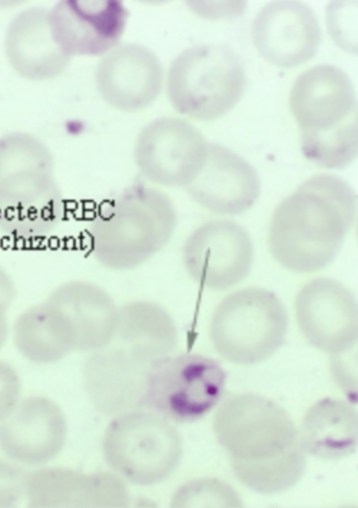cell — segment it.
<instances>
[{
  "instance_id": "cell-28",
  "label": "cell",
  "mask_w": 358,
  "mask_h": 508,
  "mask_svg": "<svg viewBox=\"0 0 358 508\" xmlns=\"http://www.w3.org/2000/svg\"><path fill=\"white\" fill-rule=\"evenodd\" d=\"M10 324L8 318L0 320V350L5 346L10 338Z\"/></svg>"
},
{
  "instance_id": "cell-13",
  "label": "cell",
  "mask_w": 358,
  "mask_h": 508,
  "mask_svg": "<svg viewBox=\"0 0 358 508\" xmlns=\"http://www.w3.org/2000/svg\"><path fill=\"white\" fill-rule=\"evenodd\" d=\"M294 313L304 338L321 351L331 356L356 346L357 299L338 281L320 277L306 283L296 295Z\"/></svg>"
},
{
  "instance_id": "cell-23",
  "label": "cell",
  "mask_w": 358,
  "mask_h": 508,
  "mask_svg": "<svg viewBox=\"0 0 358 508\" xmlns=\"http://www.w3.org/2000/svg\"><path fill=\"white\" fill-rule=\"evenodd\" d=\"M117 481L110 474L85 476L65 470H44L29 479V500L33 507L74 505V501L84 500L83 495H90V489L110 486Z\"/></svg>"
},
{
  "instance_id": "cell-21",
  "label": "cell",
  "mask_w": 358,
  "mask_h": 508,
  "mask_svg": "<svg viewBox=\"0 0 358 508\" xmlns=\"http://www.w3.org/2000/svg\"><path fill=\"white\" fill-rule=\"evenodd\" d=\"M10 338L21 355L36 363H52L76 351L69 321L48 298L16 316L10 324Z\"/></svg>"
},
{
  "instance_id": "cell-17",
  "label": "cell",
  "mask_w": 358,
  "mask_h": 508,
  "mask_svg": "<svg viewBox=\"0 0 358 508\" xmlns=\"http://www.w3.org/2000/svg\"><path fill=\"white\" fill-rule=\"evenodd\" d=\"M96 80L105 101L121 111L134 112L144 108L158 96L163 70L150 50L137 44H124L100 62Z\"/></svg>"
},
{
  "instance_id": "cell-24",
  "label": "cell",
  "mask_w": 358,
  "mask_h": 508,
  "mask_svg": "<svg viewBox=\"0 0 358 508\" xmlns=\"http://www.w3.org/2000/svg\"><path fill=\"white\" fill-rule=\"evenodd\" d=\"M242 500L229 485L204 479L188 483L174 495L173 507H242Z\"/></svg>"
},
{
  "instance_id": "cell-9",
  "label": "cell",
  "mask_w": 358,
  "mask_h": 508,
  "mask_svg": "<svg viewBox=\"0 0 358 508\" xmlns=\"http://www.w3.org/2000/svg\"><path fill=\"white\" fill-rule=\"evenodd\" d=\"M245 84L242 66L231 51L203 45L189 48L174 59L167 90L177 111L198 120H211L235 106Z\"/></svg>"
},
{
  "instance_id": "cell-20",
  "label": "cell",
  "mask_w": 358,
  "mask_h": 508,
  "mask_svg": "<svg viewBox=\"0 0 358 508\" xmlns=\"http://www.w3.org/2000/svg\"><path fill=\"white\" fill-rule=\"evenodd\" d=\"M6 49L14 69L32 80L55 76L69 59L53 39L49 13L38 8L27 10L14 19L6 34Z\"/></svg>"
},
{
  "instance_id": "cell-25",
  "label": "cell",
  "mask_w": 358,
  "mask_h": 508,
  "mask_svg": "<svg viewBox=\"0 0 358 508\" xmlns=\"http://www.w3.org/2000/svg\"><path fill=\"white\" fill-rule=\"evenodd\" d=\"M20 393V381L16 370L0 360V420L14 409Z\"/></svg>"
},
{
  "instance_id": "cell-14",
  "label": "cell",
  "mask_w": 358,
  "mask_h": 508,
  "mask_svg": "<svg viewBox=\"0 0 358 508\" xmlns=\"http://www.w3.org/2000/svg\"><path fill=\"white\" fill-rule=\"evenodd\" d=\"M252 35L260 55L269 62L293 67L310 59L317 52L321 30L307 4L294 1H273L259 13Z\"/></svg>"
},
{
  "instance_id": "cell-2",
  "label": "cell",
  "mask_w": 358,
  "mask_h": 508,
  "mask_svg": "<svg viewBox=\"0 0 358 508\" xmlns=\"http://www.w3.org/2000/svg\"><path fill=\"white\" fill-rule=\"evenodd\" d=\"M178 340L176 322L160 307L136 301L120 306L113 337L88 353L83 365L84 384L95 408L114 416L141 409L150 369L176 353Z\"/></svg>"
},
{
  "instance_id": "cell-16",
  "label": "cell",
  "mask_w": 358,
  "mask_h": 508,
  "mask_svg": "<svg viewBox=\"0 0 358 508\" xmlns=\"http://www.w3.org/2000/svg\"><path fill=\"white\" fill-rule=\"evenodd\" d=\"M127 16L119 1H62L49 13V22L54 41L66 55H96L120 39Z\"/></svg>"
},
{
  "instance_id": "cell-18",
  "label": "cell",
  "mask_w": 358,
  "mask_h": 508,
  "mask_svg": "<svg viewBox=\"0 0 358 508\" xmlns=\"http://www.w3.org/2000/svg\"><path fill=\"white\" fill-rule=\"evenodd\" d=\"M66 430L64 416L55 403L43 397H31L0 425V446L16 460L43 464L61 451Z\"/></svg>"
},
{
  "instance_id": "cell-5",
  "label": "cell",
  "mask_w": 358,
  "mask_h": 508,
  "mask_svg": "<svg viewBox=\"0 0 358 508\" xmlns=\"http://www.w3.org/2000/svg\"><path fill=\"white\" fill-rule=\"evenodd\" d=\"M64 199L49 148L36 136L0 137V232L34 241L50 235L64 217Z\"/></svg>"
},
{
  "instance_id": "cell-4",
  "label": "cell",
  "mask_w": 358,
  "mask_h": 508,
  "mask_svg": "<svg viewBox=\"0 0 358 508\" xmlns=\"http://www.w3.org/2000/svg\"><path fill=\"white\" fill-rule=\"evenodd\" d=\"M178 213L169 195L145 181L132 183L104 202L90 221V252L103 267L136 269L169 243Z\"/></svg>"
},
{
  "instance_id": "cell-26",
  "label": "cell",
  "mask_w": 358,
  "mask_h": 508,
  "mask_svg": "<svg viewBox=\"0 0 358 508\" xmlns=\"http://www.w3.org/2000/svg\"><path fill=\"white\" fill-rule=\"evenodd\" d=\"M23 482L21 472L0 460V506L12 505L18 500Z\"/></svg>"
},
{
  "instance_id": "cell-7",
  "label": "cell",
  "mask_w": 358,
  "mask_h": 508,
  "mask_svg": "<svg viewBox=\"0 0 358 508\" xmlns=\"http://www.w3.org/2000/svg\"><path fill=\"white\" fill-rule=\"evenodd\" d=\"M288 316L273 292L248 287L224 297L210 320L209 337L215 351L238 365L262 362L284 344Z\"/></svg>"
},
{
  "instance_id": "cell-8",
  "label": "cell",
  "mask_w": 358,
  "mask_h": 508,
  "mask_svg": "<svg viewBox=\"0 0 358 508\" xmlns=\"http://www.w3.org/2000/svg\"><path fill=\"white\" fill-rule=\"evenodd\" d=\"M182 441L173 423L140 409L116 416L103 440L107 464L120 477L139 486L168 478L179 465Z\"/></svg>"
},
{
  "instance_id": "cell-12",
  "label": "cell",
  "mask_w": 358,
  "mask_h": 508,
  "mask_svg": "<svg viewBox=\"0 0 358 508\" xmlns=\"http://www.w3.org/2000/svg\"><path fill=\"white\" fill-rule=\"evenodd\" d=\"M253 257L248 232L231 220H214L200 225L182 247V262L187 275L213 291L227 290L244 280Z\"/></svg>"
},
{
  "instance_id": "cell-1",
  "label": "cell",
  "mask_w": 358,
  "mask_h": 508,
  "mask_svg": "<svg viewBox=\"0 0 358 508\" xmlns=\"http://www.w3.org/2000/svg\"><path fill=\"white\" fill-rule=\"evenodd\" d=\"M213 423L235 475L249 489L275 495L301 479L306 453L294 421L275 402L251 392L233 395L220 405Z\"/></svg>"
},
{
  "instance_id": "cell-27",
  "label": "cell",
  "mask_w": 358,
  "mask_h": 508,
  "mask_svg": "<svg viewBox=\"0 0 358 508\" xmlns=\"http://www.w3.org/2000/svg\"><path fill=\"white\" fill-rule=\"evenodd\" d=\"M16 297V287L10 273L0 264V320L8 313Z\"/></svg>"
},
{
  "instance_id": "cell-22",
  "label": "cell",
  "mask_w": 358,
  "mask_h": 508,
  "mask_svg": "<svg viewBox=\"0 0 358 508\" xmlns=\"http://www.w3.org/2000/svg\"><path fill=\"white\" fill-rule=\"evenodd\" d=\"M357 412L350 401L327 397L306 412L299 430L306 454L325 460L353 453L357 444Z\"/></svg>"
},
{
  "instance_id": "cell-3",
  "label": "cell",
  "mask_w": 358,
  "mask_h": 508,
  "mask_svg": "<svg viewBox=\"0 0 358 508\" xmlns=\"http://www.w3.org/2000/svg\"><path fill=\"white\" fill-rule=\"evenodd\" d=\"M357 212V196L338 176L316 175L275 209L268 244L274 259L297 273L328 266L340 251Z\"/></svg>"
},
{
  "instance_id": "cell-15",
  "label": "cell",
  "mask_w": 358,
  "mask_h": 508,
  "mask_svg": "<svg viewBox=\"0 0 358 508\" xmlns=\"http://www.w3.org/2000/svg\"><path fill=\"white\" fill-rule=\"evenodd\" d=\"M184 190L194 203L210 212L239 215L257 200L260 183L245 160L225 147L209 143L202 165Z\"/></svg>"
},
{
  "instance_id": "cell-6",
  "label": "cell",
  "mask_w": 358,
  "mask_h": 508,
  "mask_svg": "<svg viewBox=\"0 0 358 508\" xmlns=\"http://www.w3.org/2000/svg\"><path fill=\"white\" fill-rule=\"evenodd\" d=\"M301 150L314 163L341 169L357 154V103L352 82L341 69L321 64L295 80L289 98Z\"/></svg>"
},
{
  "instance_id": "cell-11",
  "label": "cell",
  "mask_w": 358,
  "mask_h": 508,
  "mask_svg": "<svg viewBox=\"0 0 358 508\" xmlns=\"http://www.w3.org/2000/svg\"><path fill=\"white\" fill-rule=\"evenodd\" d=\"M208 142L189 122L162 118L146 125L134 149L137 171L143 181L161 189H185L198 173Z\"/></svg>"
},
{
  "instance_id": "cell-19",
  "label": "cell",
  "mask_w": 358,
  "mask_h": 508,
  "mask_svg": "<svg viewBox=\"0 0 358 508\" xmlns=\"http://www.w3.org/2000/svg\"><path fill=\"white\" fill-rule=\"evenodd\" d=\"M47 298L59 307L71 325L76 351L92 352L113 337L120 306L100 285L86 280L67 281L57 285Z\"/></svg>"
},
{
  "instance_id": "cell-10",
  "label": "cell",
  "mask_w": 358,
  "mask_h": 508,
  "mask_svg": "<svg viewBox=\"0 0 358 508\" xmlns=\"http://www.w3.org/2000/svg\"><path fill=\"white\" fill-rule=\"evenodd\" d=\"M226 381V372L216 360L196 353H174L150 369L142 409L173 423H193L219 403Z\"/></svg>"
}]
</instances>
